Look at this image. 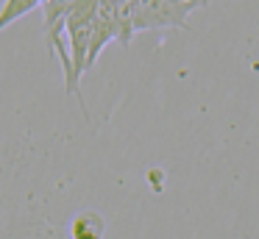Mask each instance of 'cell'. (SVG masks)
<instances>
[{
    "label": "cell",
    "instance_id": "6da1fadb",
    "mask_svg": "<svg viewBox=\"0 0 259 239\" xmlns=\"http://www.w3.org/2000/svg\"><path fill=\"white\" fill-rule=\"evenodd\" d=\"M192 9H181L167 0H131L134 31H164V28H184Z\"/></svg>",
    "mask_w": 259,
    "mask_h": 239
},
{
    "label": "cell",
    "instance_id": "7a4b0ae2",
    "mask_svg": "<svg viewBox=\"0 0 259 239\" xmlns=\"http://www.w3.org/2000/svg\"><path fill=\"white\" fill-rule=\"evenodd\" d=\"M103 233H106V222L98 211H81L70 225L73 239H103Z\"/></svg>",
    "mask_w": 259,
    "mask_h": 239
},
{
    "label": "cell",
    "instance_id": "3957f363",
    "mask_svg": "<svg viewBox=\"0 0 259 239\" xmlns=\"http://www.w3.org/2000/svg\"><path fill=\"white\" fill-rule=\"evenodd\" d=\"M167 3H173V6H181V9H192V6H190V0H167Z\"/></svg>",
    "mask_w": 259,
    "mask_h": 239
},
{
    "label": "cell",
    "instance_id": "277c9868",
    "mask_svg": "<svg viewBox=\"0 0 259 239\" xmlns=\"http://www.w3.org/2000/svg\"><path fill=\"white\" fill-rule=\"evenodd\" d=\"M206 3H209V0H190V6H192V9H203Z\"/></svg>",
    "mask_w": 259,
    "mask_h": 239
}]
</instances>
